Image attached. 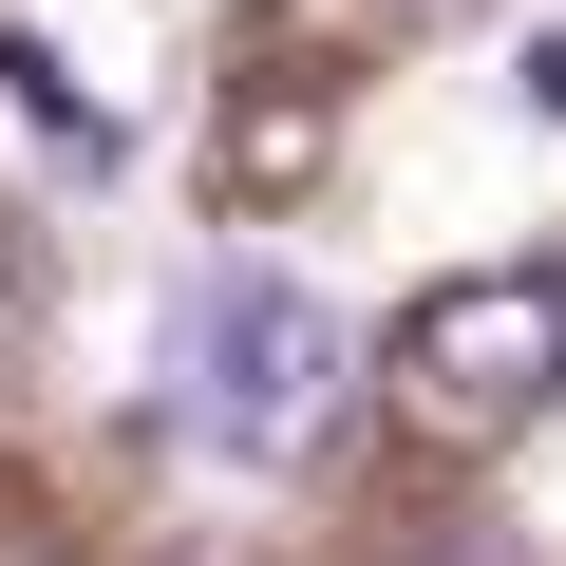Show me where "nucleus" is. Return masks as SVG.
Returning a JSON list of instances; mask_svg holds the SVG:
<instances>
[{
    "instance_id": "f257e3e1",
    "label": "nucleus",
    "mask_w": 566,
    "mask_h": 566,
    "mask_svg": "<svg viewBox=\"0 0 566 566\" xmlns=\"http://www.w3.org/2000/svg\"><path fill=\"white\" fill-rule=\"evenodd\" d=\"M340 397H359V340L322 322V283H283V264H208V303H189V340H170V416H189L208 453L283 472V453L340 434Z\"/></svg>"
},
{
    "instance_id": "f03ea898",
    "label": "nucleus",
    "mask_w": 566,
    "mask_h": 566,
    "mask_svg": "<svg viewBox=\"0 0 566 566\" xmlns=\"http://www.w3.org/2000/svg\"><path fill=\"white\" fill-rule=\"evenodd\" d=\"M397 397H416L453 453L528 434V416L566 397V359H547V264H472V283H416V322H397Z\"/></svg>"
},
{
    "instance_id": "7ed1b4c3",
    "label": "nucleus",
    "mask_w": 566,
    "mask_h": 566,
    "mask_svg": "<svg viewBox=\"0 0 566 566\" xmlns=\"http://www.w3.org/2000/svg\"><path fill=\"white\" fill-rule=\"evenodd\" d=\"M0 114H20V133L76 170V189H114V170H133V114H114V95L57 57V39H20V20H0Z\"/></svg>"
},
{
    "instance_id": "20e7f679",
    "label": "nucleus",
    "mask_w": 566,
    "mask_h": 566,
    "mask_svg": "<svg viewBox=\"0 0 566 566\" xmlns=\"http://www.w3.org/2000/svg\"><path fill=\"white\" fill-rule=\"evenodd\" d=\"M322 170V95H283V114H227V208L245 189H303Z\"/></svg>"
},
{
    "instance_id": "39448f33",
    "label": "nucleus",
    "mask_w": 566,
    "mask_h": 566,
    "mask_svg": "<svg viewBox=\"0 0 566 566\" xmlns=\"http://www.w3.org/2000/svg\"><path fill=\"white\" fill-rule=\"evenodd\" d=\"M510 95H528V114H547V133H566V20H547V39H528V57H510Z\"/></svg>"
},
{
    "instance_id": "423d86ee",
    "label": "nucleus",
    "mask_w": 566,
    "mask_h": 566,
    "mask_svg": "<svg viewBox=\"0 0 566 566\" xmlns=\"http://www.w3.org/2000/svg\"><path fill=\"white\" fill-rule=\"evenodd\" d=\"M547 359H566V245H547Z\"/></svg>"
},
{
    "instance_id": "0eeeda50",
    "label": "nucleus",
    "mask_w": 566,
    "mask_h": 566,
    "mask_svg": "<svg viewBox=\"0 0 566 566\" xmlns=\"http://www.w3.org/2000/svg\"><path fill=\"white\" fill-rule=\"evenodd\" d=\"M397 20H472V0H397Z\"/></svg>"
},
{
    "instance_id": "6e6552de",
    "label": "nucleus",
    "mask_w": 566,
    "mask_h": 566,
    "mask_svg": "<svg viewBox=\"0 0 566 566\" xmlns=\"http://www.w3.org/2000/svg\"><path fill=\"white\" fill-rule=\"evenodd\" d=\"M453 566H510V547H453Z\"/></svg>"
}]
</instances>
